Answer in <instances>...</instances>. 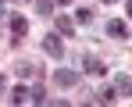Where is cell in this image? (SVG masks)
Wrapping results in <instances>:
<instances>
[{
  "mask_svg": "<svg viewBox=\"0 0 132 107\" xmlns=\"http://www.w3.org/2000/svg\"><path fill=\"white\" fill-rule=\"evenodd\" d=\"M43 54H50V57H64V43H61V32H50V36H43Z\"/></svg>",
  "mask_w": 132,
  "mask_h": 107,
  "instance_id": "obj_1",
  "label": "cell"
},
{
  "mask_svg": "<svg viewBox=\"0 0 132 107\" xmlns=\"http://www.w3.org/2000/svg\"><path fill=\"white\" fill-rule=\"evenodd\" d=\"M54 82H57V86H79V71H71V68H57V71H54Z\"/></svg>",
  "mask_w": 132,
  "mask_h": 107,
  "instance_id": "obj_2",
  "label": "cell"
},
{
  "mask_svg": "<svg viewBox=\"0 0 132 107\" xmlns=\"http://www.w3.org/2000/svg\"><path fill=\"white\" fill-rule=\"evenodd\" d=\"M82 68H86L89 75H104V61H100L96 54H86V57H82Z\"/></svg>",
  "mask_w": 132,
  "mask_h": 107,
  "instance_id": "obj_3",
  "label": "cell"
},
{
  "mask_svg": "<svg viewBox=\"0 0 132 107\" xmlns=\"http://www.w3.org/2000/svg\"><path fill=\"white\" fill-rule=\"evenodd\" d=\"M54 25H57V32H61V36H71V32H75V18H71V14H57Z\"/></svg>",
  "mask_w": 132,
  "mask_h": 107,
  "instance_id": "obj_4",
  "label": "cell"
},
{
  "mask_svg": "<svg viewBox=\"0 0 132 107\" xmlns=\"http://www.w3.org/2000/svg\"><path fill=\"white\" fill-rule=\"evenodd\" d=\"M107 36H114V39H125V36H129V29H125V21L111 18V21H107Z\"/></svg>",
  "mask_w": 132,
  "mask_h": 107,
  "instance_id": "obj_5",
  "label": "cell"
},
{
  "mask_svg": "<svg viewBox=\"0 0 132 107\" xmlns=\"http://www.w3.org/2000/svg\"><path fill=\"white\" fill-rule=\"evenodd\" d=\"M114 93H118V89H111V86H104V89H96V93H93L89 100H93V104H111V100H114Z\"/></svg>",
  "mask_w": 132,
  "mask_h": 107,
  "instance_id": "obj_6",
  "label": "cell"
},
{
  "mask_svg": "<svg viewBox=\"0 0 132 107\" xmlns=\"http://www.w3.org/2000/svg\"><path fill=\"white\" fill-rule=\"evenodd\" d=\"M114 89H118L121 96H132V75H118V79H114Z\"/></svg>",
  "mask_w": 132,
  "mask_h": 107,
  "instance_id": "obj_7",
  "label": "cell"
},
{
  "mask_svg": "<svg viewBox=\"0 0 132 107\" xmlns=\"http://www.w3.org/2000/svg\"><path fill=\"white\" fill-rule=\"evenodd\" d=\"M11 32H14V39H18V36H25V32H29V21H25L22 14H14V18H11Z\"/></svg>",
  "mask_w": 132,
  "mask_h": 107,
  "instance_id": "obj_8",
  "label": "cell"
},
{
  "mask_svg": "<svg viewBox=\"0 0 132 107\" xmlns=\"http://www.w3.org/2000/svg\"><path fill=\"white\" fill-rule=\"evenodd\" d=\"M29 100H32V104H46V89H43V86H32Z\"/></svg>",
  "mask_w": 132,
  "mask_h": 107,
  "instance_id": "obj_9",
  "label": "cell"
},
{
  "mask_svg": "<svg viewBox=\"0 0 132 107\" xmlns=\"http://www.w3.org/2000/svg\"><path fill=\"white\" fill-rule=\"evenodd\" d=\"M14 71H18V79H29V75H32V64H29V61H18Z\"/></svg>",
  "mask_w": 132,
  "mask_h": 107,
  "instance_id": "obj_10",
  "label": "cell"
},
{
  "mask_svg": "<svg viewBox=\"0 0 132 107\" xmlns=\"http://www.w3.org/2000/svg\"><path fill=\"white\" fill-rule=\"evenodd\" d=\"M25 100H29V93H25L22 86H18V89H11V104H25Z\"/></svg>",
  "mask_w": 132,
  "mask_h": 107,
  "instance_id": "obj_11",
  "label": "cell"
},
{
  "mask_svg": "<svg viewBox=\"0 0 132 107\" xmlns=\"http://www.w3.org/2000/svg\"><path fill=\"white\" fill-rule=\"evenodd\" d=\"M39 14H57L54 11V0H39Z\"/></svg>",
  "mask_w": 132,
  "mask_h": 107,
  "instance_id": "obj_12",
  "label": "cell"
},
{
  "mask_svg": "<svg viewBox=\"0 0 132 107\" xmlns=\"http://www.w3.org/2000/svg\"><path fill=\"white\" fill-rule=\"evenodd\" d=\"M75 21H82V25H86V21H93V11H86V7H79V14H75Z\"/></svg>",
  "mask_w": 132,
  "mask_h": 107,
  "instance_id": "obj_13",
  "label": "cell"
},
{
  "mask_svg": "<svg viewBox=\"0 0 132 107\" xmlns=\"http://www.w3.org/2000/svg\"><path fill=\"white\" fill-rule=\"evenodd\" d=\"M125 7H129V14H132V0H125Z\"/></svg>",
  "mask_w": 132,
  "mask_h": 107,
  "instance_id": "obj_14",
  "label": "cell"
},
{
  "mask_svg": "<svg viewBox=\"0 0 132 107\" xmlns=\"http://www.w3.org/2000/svg\"><path fill=\"white\" fill-rule=\"evenodd\" d=\"M57 4H71V0H57Z\"/></svg>",
  "mask_w": 132,
  "mask_h": 107,
  "instance_id": "obj_15",
  "label": "cell"
},
{
  "mask_svg": "<svg viewBox=\"0 0 132 107\" xmlns=\"http://www.w3.org/2000/svg\"><path fill=\"white\" fill-rule=\"evenodd\" d=\"M0 21H4V7H0Z\"/></svg>",
  "mask_w": 132,
  "mask_h": 107,
  "instance_id": "obj_16",
  "label": "cell"
},
{
  "mask_svg": "<svg viewBox=\"0 0 132 107\" xmlns=\"http://www.w3.org/2000/svg\"><path fill=\"white\" fill-rule=\"evenodd\" d=\"M0 93H4V79H0Z\"/></svg>",
  "mask_w": 132,
  "mask_h": 107,
  "instance_id": "obj_17",
  "label": "cell"
},
{
  "mask_svg": "<svg viewBox=\"0 0 132 107\" xmlns=\"http://www.w3.org/2000/svg\"><path fill=\"white\" fill-rule=\"evenodd\" d=\"M0 4H4V0H0Z\"/></svg>",
  "mask_w": 132,
  "mask_h": 107,
  "instance_id": "obj_18",
  "label": "cell"
}]
</instances>
